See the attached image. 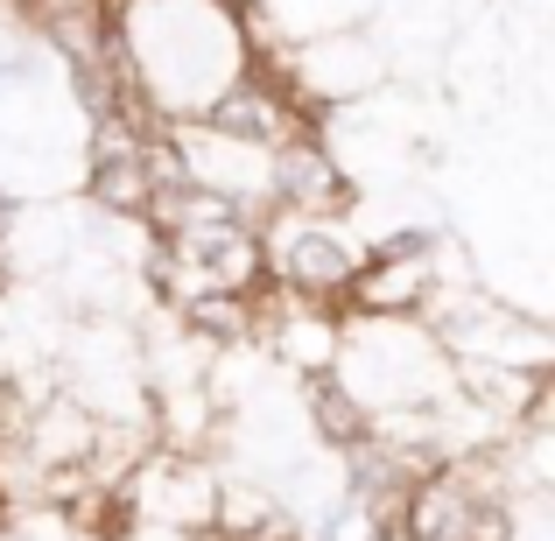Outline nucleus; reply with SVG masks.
Segmentation results:
<instances>
[{"label": "nucleus", "mask_w": 555, "mask_h": 541, "mask_svg": "<svg viewBox=\"0 0 555 541\" xmlns=\"http://www.w3.org/2000/svg\"><path fill=\"white\" fill-rule=\"evenodd\" d=\"M113 42L163 127L197 120L246 70V22H232L211 0H127L113 14Z\"/></svg>", "instance_id": "obj_1"}, {"label": "nucleus", "mask_w": 555, "mask_h": 541, "mask_svg": "<svg viewBox=\"0 0 555 541\" xmlns=\"http://www.w3.org/2000/svg\"><path fill=\"white\" fill-rule=\"evenodd\" d=\"M260 260H268V282L288 302H338L352 268L366 260V246L345 232V218H260Z\"/></svg>", "instance_id": "obj_2"}, {"label": "nucleus", "mask_w": 555, "mask_h": 541, "mask_svg": "<svg viewBox=\"0 0 555 541\" xmlns=\"http://www.w3.org/2000/svg\"><path fill=\"white\" fill-rule=\"evenodd\" d=\"M359 190L352 177L338 169L324 134H302V141H282L268 155V211L282 218H352Z\"/></svg>", "instance_id": "obj_3"}, {"label": "nucleus", "mask_w": 555, "mask_h": 541, "mask_svg": "<svg viewBox=\"0 0 555 541\" xmlns=\"http://www.w3.org/2000/svg\"><path fill=\"white\" fill-rule=\"evenodd\" d=\"M486 500H506V492H492L472 458L429 464V472L408 486V500H401V541H464Z\"/></svg>", "instance_id": "obj_4"}, {"label": "nucleus", "mask_w": 555, "mask_h": 541, "mask_svg": "<svg viewBox=\"0 0 555 541\" xmlns=\"http://www.w3.org/2000/svg\"><path fill=\"white\" fill-rule=\"evenodd\" d=\"M436 302V260H379L366 254L345 282V296L331 302L338 324H422Z\"/></svg>", "instance_id": "obj_5"}, {"label": "nucleus", "mask_w": 555, "mask_h": 541, "mask_svg": "<svg viewBox=\"0 0 555 541\" xmlns=\"http://www.w3.org/2000/svg\"><path fill=\"white\" fill-rule=\"evenodd\" d=\"M141 149H149V141H141ZM141 149H134V155H99V163H85V197H92L106 218H134V226L149 218L155 183H149Z\"/></svg>", "instance_id": "obj_6"}, {"label": "nucleus", "mask_w": 555, "mask_h": 541, "mask_svg": "<svg viewBox=\"0 0 555 541\" xmlns=\"http://www.w3.org/2000/svg\"><path fill=\"white\" fill-rule=\"evenodd\" d=\"M302 408H310V429L324 436L338 458H345V450H359V443L373 436V415L338 387V373H310V379H302Z\"/></svg>", "instance_id": "obj_7"}, {"label": "nucleus", "mask_w": 555, "mask_h": 541, "mask_svg": "<svg viewBox=\"0 0 555 541\" xmlns=\"http://www.w3.org/2000/svg\"><path fill=\"white\" fill-rule=\"evenodd\" d=\"M464 541H520V514L506 500H486L478 506V520H472V534Z\"/></svg>", "instance_id": "obj_8"}, {"label": "nucleus", "mask_w": 555, "mask_h": 541, "mask_svg": "<svg viewBox=\"0 0 555 541\" xmlns=\"http://www.w3.org/2000/svg\"><path fill=\"white\" fill-rule=\"evenodd\" d=\"M211 8H225L232 22H254V8H260V0H211Z\"/></svg>", "instance_id": "obj_9"}, {"label": "nucleus", "mask_w": 555, "mask_h": 541, "mask_svg": "<svg viewBox=\"0 0 555 541\" xmlns=\"http://www.w3.org/2000/svg\"><path fill=\"white\" fill-rule=\"evenodd\" d=\"M0 520H8V478H0Z\"/></svg>", "instance_id": "obj_10"}]
</instances>
